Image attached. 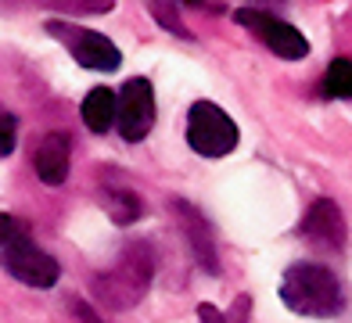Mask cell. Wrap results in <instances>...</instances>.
I'll list each match as a JSON object with an SVG mask.
<instances>
[{
	"label": "cell",
	"mask_w": 352,
	"mask_h": 323,
	"mask_svg": "<svg viewBox=\"0 0 352 323\" xmlns=\"http://www.w3.org/2000/svg\"><path fill=\"white\" fill-rule=\"evenodd\" d=\"M173 212L180 216V223H184V234H187V241H190V252H195L198 266H201L205 273H219L216 241H212V230H209V223H205V216L198 212L195 205H187V201H173Z\"/></svg>",
	"instance_id": "obj_9"
},
{
	"label": "cell",
	"mask_w": 352,
	"mask_h": 323,
	"mask_svg": "<svg viewBox=\"0 0 352 323\" xmlns=\"http://www.w3.org/2000/svg\"><path fill=\"white\" fill-rule=\"evenodd\" d=\"M14 144H19V122H14L11 111L0 108V158L14 151Z\"/></svg>",
	"instance_id": "obj_16"
},
{
	"label": "cell",
	"mask_w": 352,
	"mask_h": 323,
	"mask_svg": "<svg viewBox=\"0 0 352 323\" xmlns=\"http://www.w3.org/2000/svg\"><path fill=\"white\" fill-rule=\"evenodd\" d=\"M47 32H51L54 40L65 43L69 54L76 58V65H83V69L116 72L122 65V51L104 36V32H94L87 25H72V22H58V19L47 22Z\"/></svg>",
	"instance_id": "obj_4"
},
{
	"label": "cell",
	"mask_w": 352,
	"mask_h": 323,
	"mask_svg": "<svg viewBox=\"0 0 352 323\" xmlns=\"http://www.w3.org/2000/svg\"><path fill=\"white\" fill-rule=\"evenodd\" d=\"M324 93H327V97H338V101L352 97V61H345V58H334V61L327 65V76H324Z\"/></svg>",
	"instance_id": "obj_12"
},
{
	"label": "cell",
	"mask_w": 352,
	"mask_h": 323,
	"mask_svg": "<svg viewBox=\"0 0 352 323\" xmlns=\"http://www.w3.org/2000/svg\"><path fill=\"white\" fill-rule=\"evenodd\" d=\"M72 309H76V320H79V323H104V320H101L98 313L90 309L87 302H72Z\"/></svg>",
	"instance_id": "obj_17"
},
{
	"label": "cell",
	"mask_w": 352,
	"mask_h": 323,
	"mask_svg": "<svg viewBox=\"0 0 352 323\" xmlns=\"http://www.w3.org/2000/svg\"><path fill=\"white\" fill-rule=\"evenodd\" d=\"M108 212H111L116 223H133L144 212V205H140L137 194H130V190H111L108 194Z\"/></svg>",
	"instance_id": "obj_13"
},
{
	"label": "cell",
	"mask_w": 352,
	"mask_h": 323,
	"mask_svg": "<svg viewBox=\"0 0 352 323\" xmlns=\"http://www.w3.org/2000/svg\"><path fill=\"white\" fill-rule=\"evenodd\" d=\"M259 4H274V0H259Z\"/></svg>",
	"instance_id": "obj_19"
},
{
	"label": "cell",
	"mask_w": 352,
	"mask_h": 323,
	"mask_svg": "<svg viewBox=\"0 0 352 323\" xmlns=\"http://www.w3.org/2000/svg\"><path fill=\"white\" fill-rule=\"evenodd\" d=\"M237 140H241L237 122L219 104H212V101L190 104V111H187V144H190V151H198L205 158H223V155H230L237 148Z\"/></svg>",
	"instance_id": "obj_3"
},
{
	"label": "cell",
	"mask_w": 352,
	"mask_h": 323,
	"mask_svg": "<svg viewBox=\"0 0 352 323\" xmlns=\"http://www.w3.org/2000/svg\"><path fill=\"white\" fill-rule=\"evenodd\" d=\"M69 158H72V148H69V137L65 133H47L36 148V176L47 183V187H58L69 180Z\"/></svg>",
	"instance_id": "obj_10"
},
{
	"label": "cell",
	"mask_w": 352,
	"mask_h": 323,
	"mask_svg": "<svg viewBox=\"0 0 352 323\" xmlns=\"http://www.w3.org/2000/svg\"><path fill=\"white\" fill-rule=\"evenodd\" d=\"M298 234L306 237V245L316 252H342L345 248V216L331 198H316L309 205V212L302 216Z\"/></svg>",
	"instance_id": "obj_8"
},
{
	"label": "cell",
	"mask_w": 352,
	"mask_h": 323,
	"mask_svg": "<svg viewBox=\"0 0 352 323\" xmlns=\"http://www.w3.org/2000/svg\"><path fill=\"white\" fill-rule=\"evenodd\" d=\"M79 115H83V126L90 133H108L111 126H116V93L108 87H98L83 97V104H79Z\"/></svg>",
	"instance_id": "obj_11"
},
{
	"label": "cell",
	"mask_w": 352,
	"mask_h": 323,
	"mask_svg": "<svg viewBox=\"0 0 352 323\" xmlns=\"http://www.w3.org/2000/svg\"><path fill=\"white\" fill-rule=\"evenodd\" d=\"M151 277H155L151 245L133 241V245H126V252L119 255V263L94 280V295H98V302L108 305V309H133L144 298Z\"/></svg>",
	"instance_id": "obj_2"
},
{
	"label": "cell",
	"mask_w": 352,
	"mask_h": 323,
	"mask_svg": "<svg viewBox=\"0 0 352 323\" xmlns=\"http://www.w3.org/2000/svg\"><path fill=\"white\" fill-rule=\"evenodd\" d=\"M0 266H4L8 273L19 284H29V287H54L58 277H61V266L54 255H47L40 245H33V237H19L11 241V245L0 252Z\"/></svg>",
	"instance_id": "obj_6"
},
{
	"label": "cell",
	"mask_w": 352,
	"mask_h": 323,
	"mask_svg": "<svg viewBox=\"0 0 352 323\" xmlns=\"http://www.w3.org/2000/svg\"><path fill=\"white\" fill-rule=\"evenodd\" d=\"M19 237H29L25 223L19 216H11V212H0V252H4L11 241H19Z\"/></svg>",
	"instance_id": "obj_15"
},
{
	"label": "cell",
	"mask_w": 352,
	"mask_h": 323,
	"mask_svg": "<svg viewBox=\"0 0 352 323\" xmlns=\"http://www.w3.org/2000/svg\"><path fill=\"white\" fill-rule=\"evenodd\" d=\"M234 19L241 22L248 32H255L270 51H274L277 58L284 61H302L309 54V40L302 36V32L295 25H287L284 19H277V14H270L263 8H237Z\"/></svg>",
	"instance_id": "obj_5"
},
{
	"label": "cell",
	"mask_w": 352,
	"mask_h": 323,
	"mask_svg": "<svg viewBox=\"0 0 352 323\" xmlns=\"http://www.w3.org/2000/svg\"><path fill=\"white\" fill-rule=\"evenodd\" d=\"M280 302L295 316H316L331 320L345 309V291L342 280L320 263H295L280 277Z\"/></svg>",
	"instance_id": "obj_1"
},
{
	"label": "cell",
	"mask_w": 352,
	"mask_h": 323,
	"mask_svg": "<svg viewBox=\"0 0 352 323\" xmlns=\"http://www.w3.org/2000/svg\"><path fill=\"white\" fill-rule=\"evenodd\" d=\"M180 4H201V0H180Z\"/></svg>",
	"instance_id": "obj_18"
},
{
	"label": "cell",
	"mask_w": 352,
	"mask_h": 323,
	"mask_svg": "<svg viewBox=\"0 0 352 323\" xmlns=\"http://www.w3.org/2000/svg\"><path fill=\"white\" fill-rule=\"evenodd\" d=\"M144 4L151 8V14L158 19V25L162 29H169V32H176V36H184V40H190V32L184 29V22H180V14H176V8H173V0H144Z\"/></svg>",
	"instance_id": "obj_14"
},
{
	"label": "cell",
	"mask_w": 352,
	"mask_h": 323,
	"mask_svg": "<svg viewBox=\"0 0 352 323\" xmlns=\"http://www.w3.org/2000/svg\"><path fill=\"white\" fill-rule=\"evenodd\" d=\"M116 126H119V137L122 140H144L151 133V126H155V90L148 79H126L119 97H116Z\"/></svg>",
	"instance_id": "obj_7"
}]
</instances>
